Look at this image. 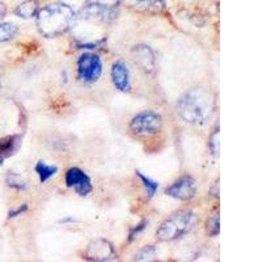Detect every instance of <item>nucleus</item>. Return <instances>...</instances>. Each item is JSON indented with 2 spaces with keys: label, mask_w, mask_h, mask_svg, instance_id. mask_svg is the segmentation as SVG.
Masks as SVG:
<instances>
[{
  "label": "nucleus",
  "mask_w": 262,
  "mask_h": 262,
  "mask_svg": "<svg viewBox=\"0 0 262 262\" xmlns=\"http://www.w3.org/2000/svg\"><path fill=\"white\" fill-rule=\"evenodd\" d=\"M122 0H88V3L90 4H97V6H102V7H118L121 4Z\"/></svg>",
  "instance_id": "b1692460"
},
{
  "label": "nucleus",
  "mask_w": 262,
  "mask_h": 262,
  "mask_svg": "<svg viewBox=\"0 0 262 262\" xmlns=\"http://www.w3.org/2000/svg\"><path fill=\"white\" fill-rule=\"evenodd\" d=\"M134 60L146 74H152L156 70L155 53L149 46L138 45L133 49Z\"/></svg>",
  "instance_id": "9d476101"
},
{
  "label": "nucleus",
  "mask_w": 262,
  "mask_h": 262,
  "mask_svg": "<svg viewBox=\"0 0 262 262\" xmlns=\"http://www.w3.org/2000/svg\"><path fill=\"white\" fill-rule=\"evenodd\" d=\"M106 43V39H96V41H91V42H84V41H76L74 43L75 49H100Z\"/></svg>",
  "instance_id": "412c9836"
},
{
  "label": "nucleus",
  "mask_w": 262,
  "mask_h": 262,
  "mask_svg": "<svg viewBox=\"0 0 262 262\" xmlns=\"http://www.w3.org/2000/svg\"><path fill=\"white\" fill-rule=\"evenodd\" d=\"M135 173H137L138 179H139L140 181H142V184H143L144 190H146L147 198H148V200H151L152 196H154L156 194V191H158L159 182L154 181V180L149 179V177H147L146 174H143V173L139 172V170H137V172H135Z\"/></svg>",
  "instance_id": "dca6fc26"
},
{
  "label": "nucleus",
  "mask_w": 262,
  "mask_h": 262,
  "mask_svg": "<svg viewBox=\"0 0 262 262\" xmlns=\"http://www.w3.org/2000/svg\"><path fill=\"white\" fill-rule=\"evenodd\" d=\"M147 226H148V221H147V219H143V221H140L137 226L130 228V231H128V242H134L135 238H137L140 233H143V231L147 228Z\"/></svg>",
  "instance_id": "4be33fe9"
},
{
  "label": "nucleus",
  "mask_w": 262,
  "mask_h": 262,
  "mask_svg": "<svg viewBox=\"0 0 262 262\" xmlns=\"http://www.w3.org/2000/svg\"><path fill=\"white\" fill-rule=\"evenodd\" d=\"M20 137L18 135H12L6 139L0 140V156H9L15 154L16 149L20 146Z\"/></svg>",
  "instance_id": "2eb2a0df"
},
{
  "label": "nucleus",
  "mask_w": 262,
  "mask_h": 262,
  "mask_svg": "<svg viewBox=\"0 0 262 262\" xmlns=\"http://www.w3.org/2000/svg\"><path fill=\"white\" fill-rule=\"evenodd\" d=\"M117 258L114 245L109 240L97 238L88 244L85 250V259L93 262H107Z\"/></svg>",
  "instance_id": "0eeeda50"
},
{
  "label": "nucleus",
  "mask_w": 262,
  "mask_h": 262,
  "mask_svg": "<svg viewBox=\"0 0 262 262\" xmlns=\"http://www.w3.org/2000/svg\"><path fill=\"white\" fill-rule=\"evenodd\" d=\"M210 194H211L212 196H215V198H217V196H219V191H217V182H215L214 184V188L210 190Z\"/></svg>",
  "instance_id": "bb28decb"
},
{
  "label": "nucleus",
  "mask_w": 262,
  "mask_h": 262,
  "mask_svg": "<svg viewBox=\"0 0 262 262\" xmlns=\"http://www.w3.org/2000/svg\"><path fill=\"white\" fill-rule=\"evenodd\" d=\"M158 258V249L154 245H146L139 250L135 256V261H155Z\"/></svg>",
  "instance_id": "6ab92c4d"
},
{
  "label": "nucleus",
  "mask_w": 262,
  "mask_h": 262,
  "mask_svg": "<svg viewBox=\"0 0 262 262\" xmlns=\"http://www.w3.org/2000/svg\"><path fill=\"white\" fill-rule=\"evenodd\" d=\"M27 210H28V205H27V203H23V205H21V206H18L17 209L11 210V211H9L8 217H9V219H13V217L20 216V215L24 214V212L27 211Z\"/></svg>",
  "instance_id": "393cba45"
},
{
  "label": "nucleus",
  "mask_w": 262,
  "mask_h": 262,
  "mask_svg": "<svg viewBox=\"0 0 262 262\" xmlns=\"http://www.w3.org/2000/svg\"><path fill=\"white\" fill-rule=\"evenodd\" d=\"M163 127V118L159 113L144 111L133 117L130 121L131 133L137 137H152L160 133Z\"/></svg>",
  "instance_id": "20e7f679"
},
{
  "label": "nucleus",
  "mask_w": 262,
  "mask_h": 262,
  "mask_svg": "<svg viewBox=\"0 0 262 262\" xmlns=\"http://www.w3.org/2000/svg\"><path fill=\"white\" fill-rule=\"evenodd\" d=\"M39 11L38 2L37 0H25L18 4L15 9V15L21 18H32L36 17Z\"/></svg>",
  "instance_id": "ddd939ff"
},
{
  "label": "nucleus",
  "mask_w": 262,
  "mask_h": 262,
  "mask_svg": "<svg viewBox=\"0 0 262 262\" xmlns=\"http://www.w3.org/2000/svg\"><path fill=\"white\" fill-rule=\"evenodd\" d=\"M196 214L193 210H180L170 215L168 219L160 224V227L156 231V237L160 242H174L179 238L184 237L189 232L193 231L195 227Z\"/></svg>",
  "instance_id": "7ed1b4c3"
},
{
  "label": "nucleus",
  "mask_w": 262,
  "mask_h": 262,
  "mask_svg": "<svg viewBox=\"0 0 262 262\" xmlns=\"http://www.w3.org/2000/svg\"><path fill=\"white\" fill-rule=\"evenodd\" d=\"M176 107L177 113L185 122L193 125L205 123L214 112V96L210 91L196 88L181 96Z\"/></svg>",
  "instance_id": "f03ea898"
},
{
  "label": "nucleus",
  "mask_w": 262,
  "mask_h": 262,
  "mask_svg": "<svg viewBox=\"0 0 262 262\" xmlns=\"http://www.w3.org/2000/svg\"><path fill=\"white\" fill-rule=\"evenodd\" d=\"M217 137H219V127L216 126L214 130V133L210 135V140H209L210 149H211L214 155H217V149H219V142H217Z\"/></svg>",
  "instance_id": "5701e85b"
},
{
  "label": "nucleus",
  "mask_w": 262,
  "mask_h": 262,
  "mask_svg": "<svg viewBox=\"0 0 262 262\" xmlns=\"http://www.w3.org/2000/svg\"><path fill=\"white\" fill-rule=\"evenodd\" d=\"M111 78L114 86L118 91H121V92H127V91H130V71H128V67L122 60H117V62H114L112 64Z\"/></svg>",
  "instance_id": "9b49d317"
},
{
  "label": "nucleus",
  "mask_w": 262,
  "mask_h": 262,
  "mask_svg": "<svg viewBox=\"0 0 262 262\" xmlns=\"http://www.w3.org/2000/svg\"><path fill=\"white\" fill-rule=\"evenodd\" d=\"M18 28L12 23H0V42H8L16 37Z\"/></svg>",
  "instance_id": "f3484780"
},
{
  "label": "nucleus",
  "mask_w": 262,
  "mask_h": 262,
  "mask_svg": "<svg viewBox=\"0 0 262 262\" xmlns=\"http://www.w3.org/2000/svg\"><path fill=\"white\" fill-rule=\"evenodd\" d=\"M37 28L46 38H57L75 25L76 13L74 9L64 3H54L43 7L37 13Z\"/></svg>",
  "instance_id": "f257e3e1"
},
{
  "label": "nucleus",
  "mask_w": 262,
  "mask_h": 262,
  "mask_svg": "<svg viewBox=\"0 0 262 262\" xmlns=\"http://www.w3.org/2000/svg\"><path fill=\"white\" fill-rule=\"evenodd\" d=\"M34 170H36L37 176H38L39 182L41 184H45L46 181L54 177L58 173V167L57 165H53V164H48L45 161H38L34 167Z\"/></svg>",
  "instance_id": "4468645a"
},
{
  "label": "nucleus",
  "mask_w": 262,
  "mask_h": 262,
  "mask_svg": "<svg viewBox=\"0 0 262 262\" xmlns=\"http://www.w3.org/2000/svg\"><path fill=\"white\" fill-rule=\"evenodd\" d=\"M102 75V60L97 54L84 53L78 59V78L85 84L98 81Z\"/></svg>",
  "instance_id": "39448f33"
},
{
  "label": "nucleus",
  "mask_w": 262,
  "mask_h": 262,
  "mask_svg": "<svg viewBox=\"0 0 262 262\" xmlns=\"http://www.w3.org/2000/svg\"><path fill=\"white\" fill-rule=\"evenodd\" d=\"M196 191H198L196 180L189 174L181 176L165 189V194L168 196H172L174 200L184 201V202L193 200L196 195Z\"/></svg>",
  "instance_id": "423d86ee"
},
{
  "label": "nucleus",
  "mask_w": 262,
  "mask_h": 262,
  "mask_svg": "<svg viewBox=\"0 0 262 262\" xmlns=\"http://www.w3.org/2000/svg\"><path fill=\"white\" fill-rule=\"evenodd\" d=\"M6 13H7V7H6V4L2 3V2H0V23H2V20H3V18H4V16H6Z\"/></svg>",
  "instance_id": "a878e982"
},
{
  "label": "nucleus",
  "mask_w": 262,
  "mask_h": 262,
  "mask_svg": "<svg viewBox=\"0 0 262 262\" xmlns=\"http://www.w3.org/2000/svg\"><path fill=\"white\" fill-rule=\"evenodd\" d=\"M133 6L138 11L151 13L163 12L164 9L167 8L165 0H135Z\"/></svg>",
  "instance_id": "f8f14e48"
},
{
  "label": "nucleus",
  "mask_w": 262,
  "mask_h": 262,
  "mask_svg": "<svg viewBox=\"0 0 262 262\" xmlns=\"http://www.w3.org/2000/svg\"><path fill=\"white\" fill-rule=\"evenodd\" d=\"M118 16V12L113 7H102L97 4H88L83 8L76 16L80 20L90 21V23H101V24H109L113 23Z\"/></svg>",
  "instance_id": "1a4fd4ad"
},
{
  "label": "nucleus",
  "mask_w": 262,
  "mask_h": 262,
  "mask_svg": "<svg viewBox=\"0 0 262 262\" xmlns=\"http://www.w3.org/2000/svg\"><path fill=\"white\" fill-rule=\"evenodd\" d=\"M62 223H67V222H75L74 219H71V217H67V219H62Z\"/></svg>",
  "instance_id": "cd10ccee"
},
{
  "label": "nucleus",
  "mask_w": 262,
  "mask_h": 262,
  "mask_svg": "<svg viewBox=\"0 0 262 262\" xmlns=\"http://www.w3.org/2000/svg\"><path fill=\"white\" fill-rule=\"evenodd\" d=\"M206 231L210 236L215 237L221 232V222H219V215L215 214L214 216L209 217V221L206 223Z\"/></svg>",
  "instance_id": "aec40b11"
},
{
  "label": "nucleus",
  "mask_w": 262,
  "mask_h": 262,
  "mask_svg": "<svg viewBox=\"0 0 262 262\" xmlns=\"http://www.w3.org/2000/svg\"><path fill=\"white\" fill-rule=\"evenodd\" d=\"M66 186L69 189H74L80 196H86L88 194L92 193L93 185L91 177L84 172L83 169L78 167L70 168L66 172L64 177Z\"/></svg>",
  "instance_id": "6e6552de"
},
{
  "label": "nucleus",
  "mask_w": 262,
  "mask_h": 262,
  "mask_svg": "<svg viewBox=\"0 0 262 262\" xmlns=\"http://www.w3.org/2000/svg\"><path fill=\"white\" fill-rule=\"evenodd\" d=\"M6 182L9 188L15 189V190H27L28 184L20 174L13 172H9L6 176Z\"/></svg>",
  "instance_id": "a211bd4d"
}]
</instances>
